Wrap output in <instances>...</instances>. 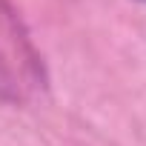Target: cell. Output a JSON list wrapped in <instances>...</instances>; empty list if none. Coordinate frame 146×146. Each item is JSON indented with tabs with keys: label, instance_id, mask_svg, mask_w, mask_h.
I'll return each mask as SVG.
<instances>
[{
	"label": "cell",
	"instance_id": "6da1fadb",
	"mask_svg": "<svg viewBox=\"0 0 146 146\" xmlns=\"http://www.w3.org/2000/svg\"><path fill=\"white\" fill-rule=\"evenodd\" d=\"M43 63L32 49L17 15L0 0V100H23L43 86Z\"/></svg>",
	"mask_w": 146,
	"mask_h": 146
},
{
	"label": "cell",
	"instance_id": "7a4b0ae2",
	"mask_svg": "<svg viewBox=\"0 0 146 146\" xmlns=\"http://www.w3.org/2000/svg\"><path fill=\"white\" fill-rule=\"evenodd\" d=\"M137 3H146V0H137Z\"/></svg>",
	"mask_w": 146,
	"mask_h": 146
}]
</instances>
